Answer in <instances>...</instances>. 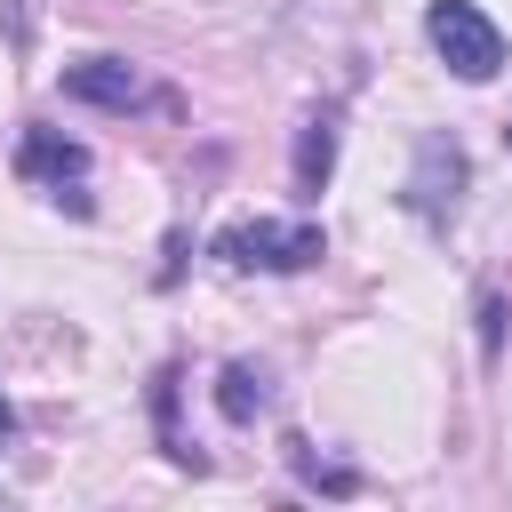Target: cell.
<instances>
[{
    "instance_id": "6da1fadb",
    "label": "cell",
    "mask_w": 512,
    "mask_h": 512,
    "mask_svg": "<svg viewBox=\"0 0 512 512\" xmlns=\"http://www.w3.org/2000/svg\"><path fill=\"white\" fill-rule=\"evenodd\" d=\"M216 256L232 272H304V264L328 256V232L320 224H272V216H256V224L216 232Z\"/></svg>"
},
{
    "instance_id": "9c48e42d",
    "label": "cell",
    "mask_w": 512,
    "mask_h": 512,
    "mask_svg": "<svg viewBox=\"0 0 512 512\" xmlns=\"http://www.w3.org/2000/svg\"><path fill=\"white\" fill-rule=\"evenodd\" d=\"M496 344H504V296L488 288V296H480V352L496 360Z\"/></svg>"
},
{
    "instance_id": "3957f363",
    "label": "cell",
    "mask_w": 512,
    "mask_h": 512,
    "mask_svg": "<svg viewBox=\"0 0 512 512\" xmlns=\"http://www.w3.org/2000/svg\"><path fill=\"white\" fill-rule=\"evenodd\" d=\"M464 176H472V160H464V144L456 136H424L416 144V168H408V216H424V224H448L456 216V200H464Z\"/></svg>"
},
{
    "instance_id": "5b68a950",
    "label": "cell",
    "mask_w": 512,
    "mask_h": 512,
    "mask_svg": "<svg viewBox=\"0 0 512 512\" xmlns=\"http://www.w3.org/2000/svg\"><path fill=\"white\" fill-rule=\"evenodd\" d=\"M16 176H24V184H56V200H64V184L88 176V144H72V136H56V128H32V136L16 144Z\"/></svg>"
},
{
    "instance_id": "8992f818",
    "label": "cell",
    "mask_w": 512,
    "mask_h": 512,
    "mask_svg": "<svg viewBox=\"0 0 512 512\" xmlns=\"http://www.w3.org/2000/svg\"><path fill=\"white\" fill-rule=\"evenodd\" d=\"M336 168V112H312L304 136H296V200H312Z\"/></svg>"
},
{
    "instance_id": "7a4b0ae2",
    "label": "cell",
    "mask_w": 512,
    "mask_h": 512,
    "mask_svg": "<svg viewBox=\"0 0 512 512\" xmlns=\"http://www.w3.org/2000/svg\"><path fill=\"white\" fill-rule=\"evenodd\" d=\"M424 32H432V48H440V64L456 80H496L504 72V32L480 16V0H432Z\"/></svg>"
},
{
    "instance_id": "30bf717a",
    "label": "cell",
    "mask_w": 512,
    "mask_h": 512,
    "mask_svg": "<svg viewBox=\"0 0 512 512\" xmlns=\"http://www.w3.org/2000/svg\"><path fill=\"white\" fill-rule=\"evenodd\" d=\"M8 432H16V416H8V400H0V448H8Z\"/></svg>"
},
{
    "instance_id": "ba28073f",
    "label": "cell",
    "mask_w": 512,
    "mask_h": 512,
    "mask_svg": "<svg viewBox=\"0 0 512 512\" xmlns=\"http://www.w3.org/2000/svg\"><path fill=\"white\" fill-rule=\"evenodd\" d=\"M288 464H296V480H304V488H328V496H352V488H360V472H352V464H320L304 440H288Z\"/></svg>"
},
{
    "instance_id": "52a82bcc",
    "label": "cell",
    "mask_w": 512,
    "mask_h": 512,
    "mask_svg": "<svg viewBox=\"0 0 512 512\" xmlns=\"http://www.w3.org/2000/svg\"><path fill=\"white\" fill-rule=\"evenodd\" d=\"M264 400H272V392H264V368H248V360H232V368H224V384H216V408H224L232 424H248V416H256Z\"/></svg>"
},
{
    "instance_id": "277c9868",
    "label": "cell",
    "mask_w": 512,
    "mask_h": 512,
    "mask_svg": "<svg viewBox=\"0 0 512 512\" xmlns=\"http://www.w3.org/2000/svg\"><path fill=\"white\" fill-rule=\"evenodd\" d=\"M64 96H72V104H96V112H136V104H160V96L144 88V72H136V64H120V56L64 64Z\"/></svg>"
}]
</instances>
